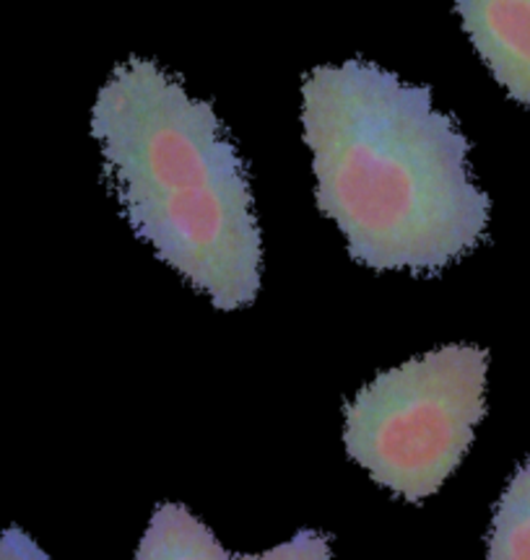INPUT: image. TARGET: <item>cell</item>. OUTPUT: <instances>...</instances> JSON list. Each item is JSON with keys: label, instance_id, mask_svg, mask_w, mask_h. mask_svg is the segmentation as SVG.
Listing matches in <instances>:
<instances>
[{"label": "cell", "instance_id": "1", "mask_svg": "<svg viewBox=\"0 0 530 560\" xmlns=\"http://www.w3.org/2000/svg\"><path fill=\"white\" fill-rule=\"evenodd\" d=\"M318 206L372 270L439 272L484 240L489 198L469 140L427 86L367 60L320 66L302 83Z\"/></svg>", "mask_w": 530, "mask_h": 560}, {"label": "cell", "instance_id": "7", "mask_svg": "<svg viewBox=\"0 0 530 560\" xmlns=\"http://www.w3.org/2000/svg\"><path fill=\"white\" fill-rule=\"evenodd\" d=\"M237 560H331V545L327 537L318 532H299L295 540L278 545V548L263 552V556H247Z\"/></svg>", "mask_w": 530, "mask_h": 560}, {"label": "cell", "instance_id": "3", "mask_svg": "<svg viewBox=\"0 0 530 560\" xmlns=\"http://www.w3.org/2000/svg\"><path fill=\"white\" fill-rule=\"evenodd\" d=\"M486 366V350L448 346L382 371L346 405L348 457L406 501L429 499L484 418Z\"/></svg>", "mask_w": 530, "mask_h": 560}, {"label": "cell", "instance_id": "4", "mask_svg": "<svg viewBox=\"0 0 530 560\" xmlns=\"http://www.w3.org/2000/svg\"><path fill=\"white\" fill-rule=\"evenodd\" d=\"M456 11L494 79L530 109V0H456Z\"/></svg>", "mask_w": 530, "mask_h": 560}, {"label": "cell", "instance_id": "8", "mask_svg": "<svg viewBox=\"0 0 530 560\" xmlns=\"http://www.w3.org/2000/svg\"><path fill=\"white\" fill-rule=\"evenodd\" d=\"M0 560H50L24 529L9 527L0 535Z\"/></svg>", "mask_w": 530, "mask_h": 560}, {"label": "cell", "instance_id": "6", "mask_svg": "<svg viewBox=\"0 0 530 560\" xmlns=\"http://www.w3.org/2000/svg\"><path fill=\"white\" fill-rule=\"evenodd\" d=\"M489 560H530V457L515 472L494 514Z\"/></svg>", "mask_w": 530, "mask_h": 560}, {"label": "cell", "instance_id": "5", "mask_svg": "<svg viewBox=\"0 0 530 560\" xmlns=\"http://www.w3.org/2000/svg\"><path fill=\"white\" fill-rule=\"evenodd\" d=\"M136 560H237L185 506L164 503L153 511Z\"/></svg>", "mask_w": 530, "mask_h": 560}, {"label": "cell", "instance_id": "2", "mask_svg": "<svg viewBox=\"0 0 530 560\" xmlns=\"http://www.w3.org/2000/svg\"><path fill=\"white\" fill-rule=\"evenodd\" d=\"M92 132L132 231L216 310L253 304L261 229L247 166L211 104L153 60L130 58L96 96Z\"/></svg>", "mask_w": 530, "mask_h": 560}]
</instances>
